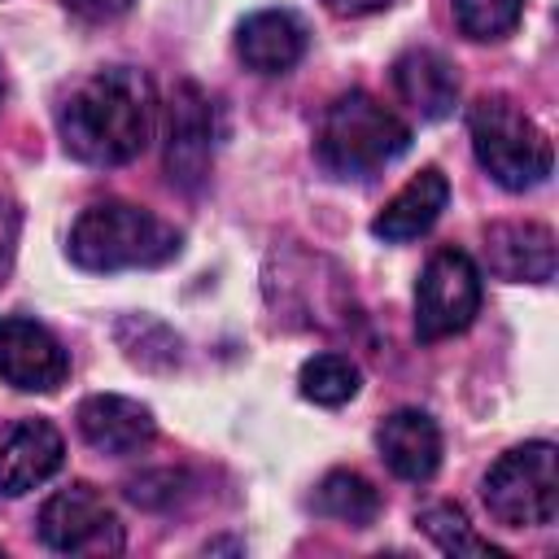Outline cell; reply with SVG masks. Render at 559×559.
<instances>
[{"label": "cell", "mask_w": 559, "mask_h": 559, "mask_svg": "<svg viewBox=\"0 0 559 559\" xmlns=\"http://www.w3.org/2000/svg\"><path fill=\"white\" fill-rule=\"evenodd\" d=\"M236 52L258 74H284L306 52V26L288 9H258L236 31Z\"/></svg>", "instance_id": "4fadbf2b"}, {"label": "cell", "mask_w": 559, "mask_h": 559, "mask_svg": "<svg viewBox=\"0 0 559 559\" xmlns=\"http://www.w3.org/2000/svg\"><path fill=\"white\" fill-rule=\"evenodd\" d=\"M472 127V148L476 162L489 170L493 183H502L507 192H528L537 183H546L555 153L546 131L507 96H480L467 114Z\"/></svg>", "instance_id": "277c9868"}, {"label": "cell", "mask_w": 559, "mask_h": 559, "mask_svg": "<svg viewBox=\"0 0 559 559\" xmlns=\"http://www.w3.org/2000/svg\"><path fill=\"white\" fill-rule=\"evenodd\" d=\"M485 507L507 528H537L559 515V454L550 441L507 450L485 476Z\"/></svg>", "instance_id": "5b68a950"}, {"label": "cell", "mask_w": 559, "mask_h": 559, "mask_svg": "<svg viewBox=\"0 0 559 559\" xmlns=\"http://www.w3.org/2000/svg\"><path fill=\"white\" fill-rule=\"evenodd\" d=\"M157 96L148 74L131 66H109L70 87L57 109L61 144L87 166H122L140 157L153 140Z\"/></svg>", "instance_id": "6da1fadb"}, {"label": "cell", "mask_w": 559, "mask_h": 559, "mask_svg": "<svg viewBox=\"0 0 559 559\" xmlns=\"http://www.w3.org/2000/svg\"><path fill=\"white\" fill-rule=\"evenodd\" d=\"M214 157V122H210V100L201 87L179 83L170 100V131H166V170L179 188L197 192L210 175Z\"/></svg>", "instance_id": "9c48e42d"}, {"label": "cell", "mask_w": 559, "mask_h": 559, "mask_svg": "<svg viewBox=\"0 0 559 559\" xmlns=\"http://www.w3.org/2000/svg\"><path fill=\"white\" fill-rule=\"evenodd\" d=\"M323 4H328V13H336V17H367V13L393 9L397 0H323Z\"/></svg>", "instance_id": "603a6c76"}, {"label": "cell", "mask_w": 559, "mask_h": 559, "mask_svg": "<svg viewBox=\"0 0 559 559\" xmlns=\"http://www.w3.org/2000/svg\"><path fill=\"white\" fill-rule=\"evenodd\" d=\"M480 310V271L463 249H441L428 258L415 284V336L445 341L463 332Z\"/></svg>", "instance_id": "8992f818"}, {"label": "cell", "mask_w": 559, "mask_h": 559, "mask_svg": "<svg viewBox=\"0 0 559 559\" xmlns=\"http://www.w3.org/2000/svg\"><path fill=\"white\" fill-rule=\"evenodd\" d=\"M393 87L397 96L428 122L450 118L459 105V74L454 66L432 48H411L393 61Z\"/></svg>", "instance_id": "9a60e30c"}, {"label": "cell", "mask_w": 559, "mask_h": 559, "mask_svg": "<svg viewBox=\"0 0 559 559\" xmlns=\"http://www.w3.org/2000/svg\"><path fill=\"white\" fill-rule=\"evenodd\" d=\"M70 376V358L61 341L22 314L0 319V380L22 389V393H52Z\"/></svg>", "instance_id": "ba28073f"}, {"label": "cell", "mask_w": 559, "mask_h": 559, "mask_svg": "<svg viewBox=\"0 0 559 559\" xmlns=\"http://www.w3.org/2000/svg\"><path fill=\"white\" fill-rule=\"evenodd\" d=\"M179 253V231L131 201H96L70 227V258L83 271L157 266Z\"/></svg>", "instance_id": "7a4b0ae2"}, {"label": "cell", "mask_w": 559, "mask_h": 559, "mask_svg": "<svg viewBox=\"0 0 559 559\" xmlns=\"http://www.w3.org/2000/svg\"><path fill=\"white\" fill-rule=\"evenodd\" d=\"M39 537L57 555H118L122 550V524L114 507L92 489V485H70L57 489L39 507Z\"/></svg>", "instance_id": "52a82bcc"}, {"label": "cell", "mask_w": 559, "mask_h": 559, "mask_svg": "<svg viewBox=\"0 0 559 559\" xmlns=\"http://www.w3.org/2000/svg\"><path fill=\"white\" fill-rule=\"evenodd\" d=\"M66 441L48 419H22L0 437V493L22 498L48 476H57Z\"/></svg>", "instance_id": "30bf717a"}, {"label": "cell", "mask_w": 559, "mask_h": 559, "mask_svg": "<svg viewBox=\"0 0 559 559\" xmlns=\"http://www.w3.org/2000/svg\"><path fill=\"white\" fill-rule=\"evenodd\" d=\"M319 162L336 179H367L411 148V127L367 92H345L319 122Z\"/></svg>", "instance_id": "3957f363"}, {"label": "cell", "mask_w": 559, "mask_h": 559, "mask_svg": "<svg viewBox=\"0 0 559 559\" xmlns=\"http://www.w3.org/2000/svg\"><path fill=\"white\" fill-rule=\"evenodd\" d=\"M314 511L328 515V520H336V524L367 528L380 515V493L358 472H328L319 480V489H314Z\"/></svg>", "instance_id": "e0dca14e"}, {"label": "cell", "mask_w": 559, "mask_h": 559, "mask_svg": "<svg viewBox=\"0 0 559 559\" xmlns=\"http://www.w3.org/2000/svg\"><path fill=\"white\" fill-rule=\"evenodd\" d=\"M445 201H450V183H445V175H441L437 166H424V170L411 175V179L393 192V201L376 214L371 231H376L380 240H393V245L415 240V236H424V231L441 218Z\"/></svg>", "instance_id": "2e32d148"}, {"label": "cell", "mask_w": 559, "mask_h": 559, "mask_svg": "<svg viewBox=\"0 0 559 559\" xmlns=\"http://www.w3.org/2000/svg\"><path fill=\"white\" fill-rule=\"evenodd\" d=\"M524 0H454V22L467 39H502L515 31Z\"/></svg>", "instance_id": "ffe728a7"}, {"label": "cell", "mask_w": 559, "mask_h": 559, "mask_svg": "<svg viewBox=\"0 0 559 559\" xmlns=\"http://www.w3.org/2000/svg\"><path fill=\"white\" fill-rule=\"evenodd\" d=\"M380 459L393 476L424 485L441 467V432L424 411H393L376 432Z\"/></svg>", "instance_id": "5bb4252c"}, {"label": "cell", "mask_w": 559, "mask_h": 559, "mask_svg": "<svg viewBox=\"0 0 559 559\" xmlns=\"http://www.w3.org/2000/svg\"><path fill=\"white\" fill-rule=\"evenodd\" d=\"M79 432L100 454H135L153 441V411L122 393H92L79 402Z\"/></svg>", "instance_id": "7c38bea8"}, {"label": "cell", "mask_w": 559, "mask_h": 559, "mask_svg": "<svg viewBox=\"0 0 559 559\" xmlns=\"http://www.w3.org/2000/svg\"><path fill=\"white\" fill-rule=\"evenodd\" d=\"M17 236H22V210H17V201L0 197V284H4V280H9V271H13Z\"/></svg>", "instance_id": "44dd1931"}, {"label": "cell", "mask_w": 559, "mask_h": 559, "mask_svg": "<svg viewBox=\"0 0 559 559\" xmlns=\"http://www.w3.org/2000/svg\"><path fill=\"white\" fill-rule=\"evenodd\" d=\"M297 384H301V393H306L310 402H319V406H345V402L358 393L362 376H358V367H354L349 358H341V354H314V358L301 362Z\"/></svg>", "instance_id": "d6986e66"}, {"label": "cell", "mask_w": 559, "mask_h": 559, "mask_svg": "<svg viewBox=\"0 0 559 559\" xmlns=\"http://www.w3.org/2000/svg\"><path fill=\"white\" fill-rule=\"evenodd\" d=\"M131 4L135 0H66V9L79 13V17H87V22H109V17L127 13Z\"/></svg>", "instance_id": "7402d4cb"}, {"label": "cell", "mask_w": 559, "mask_h": 559, "mask_svg": "<svg viewBox=\"0 0 559 559\" xmlns=\"http://www.w3.org/2000/svg\"><path fill=\"white\" fill-rule=\"evenodd\" d=\"M419 528L432 537V546H437L441 555H454V559H507V550H498L489 537H480L454 502H432V507H424V511H419Z\"/></svg>", "instance_id": "ac0fdd59"}, {"label": "cell", "mask_w": 559, "mask_h": 559, "mask_svg": "<svg viewBox=\"0 0 559 559\" xmlns=\"http://www.w3.org/2000/svg\"><path fill=\"white\" fill-rule=\"evenodd\" d=\"M485 262L507 284H546L555 275V236L542 223H493L485 231Z\"/></svg>", "instance_id": "8fae6325"}]
</instances>
